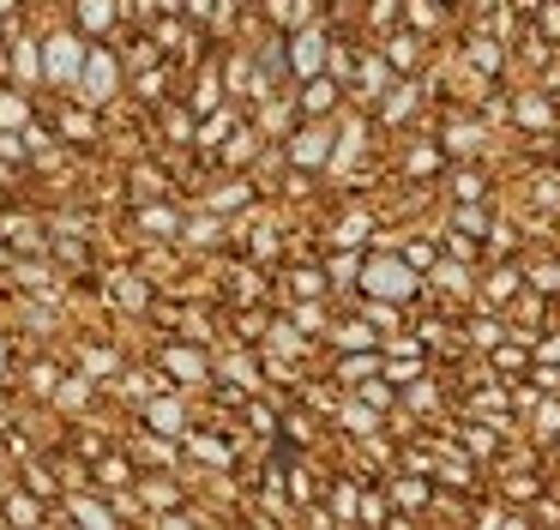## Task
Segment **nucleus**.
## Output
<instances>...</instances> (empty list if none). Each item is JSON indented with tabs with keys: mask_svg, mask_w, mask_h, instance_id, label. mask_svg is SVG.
I'll list each match as a JSON object with an SVG mask.
<instances>
[{
	"mask_svg": "<svg viewBox=\"0 0 560 530\" xmlns=\"http://www.w3.org/2000/svg\"><path fill=\"white\" fill-rule=\"evenodd\" d=\"M290 127V103H271L266 96V108H259V132H283Z\"/></svg>",
	"mask_w": 560,
	"mask_h": 530,
	"instance_id": "79ce46f5",
	"label": "nucleus"
},
{
	"mask_svg": "<svg viewBox=\"0 0 560 530\" xmlns=\"http://www.w3.org/2000/svg\"><path fill=\"white\" fill-rule=\"evenodd\" d=\"M338 337H343V344H350V349H362V344H368V325H343Z\"/></svg>",
	"mask_w": 560,
	"mask_h": 530,
	"instance_id": "3c124183",
	"label": "nucleus"
},
{
	"mask_svg": "<svg viewBox=\"0 0 560 530\" xmlns=\"http://www.w3.org/2000/svg\"><path fill=\"white\" fill-rule=\"evenodd\" d=\"M230 132H235V108H230V103H218L211 115H199V127H194V145H199V151H218V145L230 139Z\"/></svg>",
	"mask_w": 560,
	"mask_h": 530,
	"instance_id": "412c9836",
	"label": "nucleus"
},
{
	"mask_svg": "<svg viewBox=\"0 0 560 530\" xmlns=\"http://www.w3.org/2000/svg\"><path fill=\"white\" fill-rule=\"evenodd\" d=\"M158 127H163V139H170V145H194L199 115L187 103H158Z\"/></svg>",
	"mask_w": 560,
	"mask_h": 530,
	"instance_id": "4be33fe9",
	"label": "nucleus"
},
{
	"mask_svg": "<svg viewBox=\"0 0 560 530\" xmlns=\"http://www.w3.org/2000/svg\"><path fill=\"white\" fill-rule=\"evenodd\" d=\"M13 31H19V12H13V19L0 12V48H7V36H13Z\"/></svg>",
	"mask_w": 560,
	"mask_h": 530,
	"instance_id": "603ef678",
	"label": "nucleus"
},
{
	"mask_svg": "<svg viewBox=\"0 0 560 530\" xmlns=\"http://www.w3.org/2000/svg\"><path fill=\"white\" fill-rule=\"evenodd\" d=\"M319 60H326V43H319L314 31H302V36H295V48H290V67L314 79V72H319Z\"/></svg>",
	"mask_w": 560,
	"mask_h": 530,
	"instance_id": "c85d7f7f",
	"label": "nucleus"
},
{
	"mask_svg": "<svg viewBox=\"0 0 560 530\" xmlns=\"http://www.w3.org/2000/svg\"><path fill=\"white\" fill-rule=\"evenodd\" d=\"M0 235H7V247L13 253H49V223H37V217L25 211H0Z\"/></svg>",
	"mask_w": 560,
	"mask_h": 530,
	"instance_id": "9b49d317",
	"label": "nucleus"
},
{
	"mask_svg": "<svg viewBox=\"0 0 560 530\" xmlns=\"http://www.w3.org/2000/svg\"><path fill=\"white\" fill-rule=\"evenodd\" d=\"M127 187H133V205H139V199H163V193H170L175 181H170V169H158V163H133Z\"/></svg>",
	"mask_w": 560,
	"mask_h": 530,
	"instance_id": "b1692460",
	"label": "nucleus"
},
{
	"mask_svg": "<svg viewBox=\"0 0 560 530\" xmlns=\"http://www.w3.org/2000/svg\"><path fill=\"white\" fill-rule=\"evenodd\" d=\"M0 67L13 72V79L25 84V91H31V84H43V43L25 31V24H19L13 36H7V48H0Z\"/></svg>",
	"mask_w": 560,
	"mask_h": 530,
	"instance_id": "39448f33",
	"label": "nucleus"
},
{
	"mask_svg": "<svg viewBox=\"0 0 560 530\" xmlns=\"http://www.w3.org/2000/svg\"><path fill=\"white\" fill-rule=\"evenodd\" d=\"M331 506H338L343 518H355V488H338V494H331Z\"/></svg>",
	"mask_w": 560,
	"mask_h": 530,
	"instance_id": "8fccbe9b",
	"label": "nucleus"
},
{
	"mask_svg": "<svg viewBox=\"0 0 560 530\" xmlns=\"http://www.w3.org/2000/svg\"><path fill=\"white\" fill-rule=\"evenodd\" d=\"M254 151H259V132H254V127H242V120H235V132H230V139L218 145V157H223V163H230V169L254 163Z\"/></svg>",
	"mask_w": 560,
	"mask_h": 530,
	"instance_id": "393cba45",
	"label": "nucleus"
},
{
	"mask_svg": "<svg viewBox=\"0 0 560 530\" xmlns=\"http://www.w3.org/2000/svg\"><path fill=\"white\" fill-rule=\"evenodd\" d=\"M223 380H235L242 392H254V385H259V368H254V356H247V349H242V356H223Z\"/></svg>",
	"mask_w": 560,
	"mask_h": 530,
	"instance_id": "c9c22d12",
	"label": "nucleus"
},
{
	"mask_svg": "<svg viewBox=\"0 0 560 530\" xmlns=\"http://www.w3.org/2000/svg\"><path fill=\"white\" fill-rule=\"evenodd\" d=\"M218 103H223V67H199L194 91H187V108H194V115H211Z\"/></svg>",
	"mask_w": 560,
	"mask_h": 530,
	"instance_id": "5701e85b",
	"label": "nucleus"
},
{
	"mask_svg": "<svg viewBox=\"0 0 560 530\" xmlns=\"http://www.w3.org/2000/svg\"><path fill=\"white\" fill-rule=\"evenodd\" d=\"M247 422H254L259 434H271V428H278V410H271V404H259V398H254V404H247Z\"/></svg>",
	"mask_w": 560,
	"mask_h": 530,
	"instance_id": "c03bdc74",
	"label": "nucleus"
},
{
	"mask_svg": "<svg viewBox=\"0 0 560 530\" xmlns=\"http://www.w3.org/2000/svg\"><path fill=\"white\" fill-rule=\"evenodd\" d=\"M55 476H61V494L97 488V482H91V458H61V464H55Z\"/></svg>",
	"mask_w": 560,
	"mask_h": 530,
	"instance_id": "72a5a7b5",
	"label": "nucleus"
},
{
	"mask_svg": "<svg viewBox=\"0 0 560 530\" xmlns=\"http://www.w3.org/2000/svg\"><path fill=\"white\" fill-rule=\"evenodd\" d=\"M247 253H254V260H271V253H278V241H271V229H254V235H247Z\"/></svg>",
	"mask_w": 560,
	"mask_h": 530,
	"instance_id": "a18cd8bd",
	"label": "nucleus"
},
{
	"mask_svg": "<svg viewBox=\"0 0 560 530\" xmlns=\"http://www.w3.org/2000/svg\"><path fill=\"white\" fill-rule=\"evenodd\" d=\"M133 229H139V241H175V235H182V211L163 205V199H139Z\"/></svg>",
	"mask_w": 560,
	"mask_h": 530,
	"instance_id": "f8f14e48",
	"label": "nucleus"
},
{
	"mask_svg": "<svg viewBox=\"0 0 560 530\" xmlns=\"http://www.w3.org/2000/svg\"><path fill=\"white\" fill-rule=\"evenodd\" d=\"M139 422H145V428H158V434H170V440H182V434L194 428V422H187V398H175L170 385H163V392H151L145 404H139Z\"/></svg>",
	"mask_w": 560,
	"mask_h": 530,
	"instance_id": "0eeeda50",
	"label": "nucleus"
},
{
	"mask_svg": "<svg viewBox=\"0 0 560 530\" xmlns=\"http://www.w3.org/2000/svg\"><path fill=\"white\" fill-rule=\"evenodd\" d=\"M271 349H283V356H295V349H302V337H295L290 325H271Z\"/></svg>",
	"mask_w": 560,
	"mask_h": 530,
	"instance_id": "49530a36",
	"label": "nucleus"
},
{
	"mask_svg": "<svg viewBox=\"0 0 560 530\" xmlns=\"http://www.w3.org/2000/svg\"><path fill=\"white\" fill-rule=\"evenodd\" d=\"M115 91H121V60H115L109 48L91 43L85 48V67H79L73 96H79V103H91V108H103V103H115Z\"/></svg>",
	"mask_w": 560,
	"mask_h": 530,
	"instance_id": "f03ea898",
	"label": "nucleus"
},
{
	"mask_svg": "<svg viewBox=\"0 0 560 530\" xmlns=\"http://www.w3.org/2000/svg\"><path fill=\"white\" fill-rule=\"evenodd\" d=\"M211 7H218V0H182V19L199 24V19H211Z\"/></svg>",
	"mask_w": 560,
	"mask_h": 530,
	"instance_id": "09e8293b",
	"label": "nucleus"
},
{
	"mask_svg": "<svg viewBox=\"0 0 560 530\" xmlns=\"http://www.w3.org/2000/svg\"><path fill=\"white\" fill-rule=\"evenodd\" d=\"M31 120V96L25 91H0V127H25Z\"/></svg>",
	"mask_w": 560,
	"mask_h": 530,
	"instance_id": "4c0bfd02",
	"label": "nucleus"
},
{
	"mask_svg": "<svg viewBox=\"0 0 560 530\" xmlns=\"http://www.w3.org/2000/svg\"><path fill=\"white\" fill-rule=\"evenodd\" d=\"M290 157H295V163H302V169H314V163H326V132H319V127H307V132H295V139H290Z\"/></svg>",
	"mask_w": 560,
	"mask_h": 530,
	"instance_id": "7c9ffc66",
	"label": "nucleus"
},
{
	"mask_svg": "<svg viewBox=\"0 0 560 530\" xmlns=\"http://www.w3.org/2000/svg\"><path fill=\"white\" fill-rule=\"evenodd\" d=\"M115 19H133V24H151V19H158V0H115Z\"/></svg>",
	"mask_w": 560,
	"mask_h": 530,
	"instance_id": "a19ab883",
	"label": "nucleus"
},
{
	"mask_svg": "<svg viewBox=\"0 0 560 530\" xmlns=\"http://www.w3.org/2000/svg\"><path fill=\"white\" fill-rule=\"evenodd\" d=\"M266 12H271L278 24H302V19H307V0H266Z\"/></svg>",
	"mask_w": 560,
	"mask_h": 530,
	"instance_id": "37998d69",
	"label": "nucleus"
},
{
	"mask_svg": "<svg viewBox=\"0 0 560 530\" xmlns=\"http://www.w3.org/2000/svg\"><path fill=\"white\" fill-rule=\"evenodd\" d=\"M7 361H13V356H7V344H0V373H7Z\"/></svg>",
	"mask_w": 560,
	"mask_h": 530,
	"instance_id": "4d7b16f0",
	"label": "nucleus"
},
{
	"mask_svg": "<svg viewBox=\"0 0 560 530\" xmlns=\"http://www.w3.org/2000/svg\"><path fill=\"white\" fill-rule=\"evenodd\" d=\"M158 7H163V12H182V0H158Z\"/></svg>",
	"mask_w": 560,
	"mask_h": 530,
	"instance_id": "5fc2aeb1",
	"label": "nucleus"
},
{
	"mask_svg": "<svg viewBox=\"0 0 560 530\" xmlns=\"http://www.w3.org/2000/svg\"><path fill=\"white\" fill-rule=\"evenodd\" d=\"M175 247H187V253L223 247V211H206V205H199L194 217H182V235H175Z\"/></svg>",
	"mask_w": 560,
	"mask_h": 530,
	"instance_id": "4468645a",
	"label": "nucleus"
},
{
	"mask_svg": "<svg viewBox=\"0 0 560 530\" xmlns=\"http://www.w3.org/2000/svg\"><path fill=\"white\" fill-rule=\"evenodd\" d=\"M127 458H133V464H151V470H175L182 464V440H170V434L139 422V434L127 440Z\"/></svg>",
	"mask_w": 560,
	"mask_h": 530,
	"instance_id": "6e6552de",
	"label": "nucleus"
},
{
	"mask_svg": "<svg viewBox=\"0 0 560 530\" xmlns=\"http://www.w3.org/2000/svg\"><path fill=\"white\" fill-rule=\"evenodd\" d=\"M247 199H254V187H247V181H223V187H211L199 205H206V211H242Z\"/></svg>",
	"mask_w": 560,
	"mask_h": 530,
	"instance_id": "bb28decb",
	"label": "nucleus"
},
{
	"mask_svg": "<svg viewBox=\"0 0 560 530\" xmlns=\"http://www.w3.org/2000/svg\"><path fill=\"white\" fill-rule=\"evenodd\" d=\"M115 24V0H73V31L97 43L103 31Z\"/></svg>",
	"mask_w": 560,
	"mask_h": 530,
	"instance_id": "aec40b11",
	"label": "nucleus"
},
{
	"mask_svg": "<svg viewBox=\"0 0 560 530\" xmlns=\"http://www.w3.org/2000/svg\"><path fill=\"white\" fill-rule=\"evenodd\" d=\"M0 464H7V434H0Z\"/></svg>",
	"mask_w": 560,
	"mask_h": 530,
	"instance_id": "13d9d810",
	"label": "nucleus"
},
{
	"mask_svg": "<svg viewBox=\"0 0 560 530\" xmlns=\"http://www.w3.org/2000/svg\"><path fill=\"white\" fill-rule=\"evenodd\" d=\"M109 301L115 308H127V313H145L151 308V277L139 272V265H121V272H109Z\"/></svg>",
	"mask_w": 560,
	"mask_h": 530,
	"instance_id": "ddd939ff",
	"label": "nucleus"
},
{
	"mask_svg": "<svg viewBox=\"0 0 560 530\" xmlns=\"http://www.w3.org/2000/svg\"><path fill=\"white\" fill-rule=\"evenodd\" d=\"M145 36H151V43L163 48V55L187 60V67H194V60H199V31H194V24L182 19V12H158V19L145 24Z\"/></svg>",
	"mask_w": 560,
	"mask_h": 530,
	"instance_id": "20e7f679",
	"label": "nucleus"
},
{
	"mask_svg": "<svg viewBox=\"0 0 560 530\" xmlns=\"http://www.w3.org/2000/svg\"><path fill=\"white\" fill-rule=\"evenodd\" d=\"M331 103H338V91H331V79H319V72H314V79H307V91H302V108H307V115H326Z\"/></svg>",
	"mask_w": 560,
	"mask_h": 530,
	"instance_id": "e433bc0d",
	"label": "nucleus"
},
{
	"mask_svg": "<svg viewBox=\"0 0 560 530\" xmlns=\"http://www.w3.org/2000/svg\"><path fill=\"white\" fill-rule=\"evenodd\" d=\"M49 518H55V525H67V518H73V525H91V530L121 525V518H115V506H109V494H103V488H73V494H61V500L49 506Z\"/></svg>",
	"mask_w": 560,
	"mask_h": 530,
	"instance_id": "7ed1b4c3",
	"label": "nucleus"
},
{
	"mask_svg": "<svg viewBox=\"0 0 560 530\" xmlns=\"http://www.w3.org/2000/svg\"><path fill=\"white\" fill-rule=\"evenodd\" d=\"M259 289H266V284H259L254 265H235V272H230V296H235V301H254Z\"/></svg>",
	"mask_w": 560,
	"mask_h": 530,
	"instance_id": "ea45409f",
	"label": "nucleus"
},
{
	"mask_svg": "<svg viewBox=\"0 0 560 530\" xmlns=\"http://www.w3.org/2000/svg\"><path fill=\"white\" fill-rule=\"evenodd\" d=\"M85 36L79 31H55L49 43H43V84H55V91H67L73 96V84H79V67H85Z\"/></svg>",
	"mask_w": 560,
	"mask_h": 530,
	"instance_id": "f257e3e1",
	"label": "nucleus"
},
{
	"mask_svg": "<svg viewBox=\"0 0 560 530\" xmlns=\"http://www.w3.org/2000/svg\"><path fill=\"white\" fill-rule=\"evenodd\" d=\"M158 55H163V48L158 43H151V36L145 31H133V36H127V48H121V55H115V60H121V67H158Z\"/></svg>",
	"mask_w": 560,
	"mask_h": 530,
	"instance_id": "473e14b6",
	"label": "nucleus"
},
{
	"mask_svg": "<svg viewBox=\"0 0 560 530\" xmlns=\"http://www.w3.org/2000/svg\"><path fill=\"white\" fill-rule=\"evenodd\" d=\"M19 482H25V488L31 494H43V500H61V476H55V464H43V458H25V476H19Z\"/></svg>",
	"mask_w": 560,
	"mask_h": 530,
	"instance_id": "a878e982",
	"label": "nucleus"
},
{
	"mask_svg": "<svg viewBox=\"0 0 560 530\" xmlns=\"http://www.w3.org/2000/svg\"><path fill=\"white\" fill-rule=\"evenodd\" d=\"M79 368H85V373H91V380H97V385H103V380H109V373H115V368H121V356H115V349H109V344H85V349H79Z\"/></svg>",
	"mask_w": 560,
	"mask_h": 530,
	"instance_id": "cd10ccee",
	"label": "nucleus"
},
{
	"mask_svg": "<svg viewBox=\"0 0 560 530\" xmlns=\"http://www.w3.org/2000/svg\"><path fill=\"white\" fill-rule=\"evenodd\" d=\"M55 139L61 145H91L97 139V115H91V103H61L55 108Z\"/></svg>",
	"mask_w": 560,
	"mask_h": 530,
	"instance_id": "2eb2a0df",
	"label": "nucleus"
},
{
	"mask_svg": "<svg viewBox=\"0 0 560 530\" xmlns=\"http://www.w3.org/2000/svg\"><path fill=\"white\" fill-rule=\"evenodd\" d=\"M0 163H7V169L31 163V145H25V127H0Z\"/></svg>",
	"mask_w": 560,
	"mask_h": 530,
	"instance_id": "f704fd0d",
	"label": "nucleus"
},
{
	"mask_svg": "<svg viewBox=\"0 0 560 530\" xmlns=\"http://www.w3.org/2000/svg\"><path fill=\"white\" fill-rule=\"evenodd\" d=\"M235 7H242V0H235Z\"/></svg>",
	"mask_w": 560,
	"mask_h": 530,
	"instance_id": "bf43d9fd",
	"label": "nucleus"
},
{
	"mask_svg": "<svg viewBox=\"0 0 560 530\" xmlns=\"http://www.w3.org/2000/svg\"><path fill=\"white\" fill-rule=\"evenodd\" d=\"M0 518L7 525H49V500L31 494L25 482H0Z\"/></svg>",
	"mask_w": 560,
	"mask_h": 530,
	"instance_id": "9d476101",
	"label": "nucleus"
},
{
	"mask_svg": "<svg viewBox=\"0 0 560 530\" xmlns=\"http://www.w3.org/2000/svg\"><path fill=\"white\" fill-rule=\"evenodd\" d=\"M319 284H326L319 272H290V289H295V296H314Z\"/></svg>",
	"mask_w": 560,
	"mask_h": 530,
	"instance_id": "de8ad7c7",
	"label": "nucleus"
},
{
	"mask_svg": "<svg viewBox=\"0 0 560 530\" xmlns=\"http://www.w3.org/2000/svg\"><path fill=\"white\" fill-rule=\"evenodd\" d=\"M7 265H13V253H7V247H0V272H7Z\"/></svg>",
	"mask_w": 560,
	"mask_h": 530,
	"instance_id": "6e6d98bb",
	"label": "nucleus"
},
{
	"mask_svg": "<svg viewBox=\"0 0 560 530\" xmlns=\"http://www.w3.org/2000/svg\"><path fill=\"white\" fill-rule=\"evenodd\" d=\"M158 368L170 373V380H182L187 392H199V385L211 380V356H206V349H199V344H163Z\"/></svg>",
	"mask_w": 560,
	"mask_h": 530,
	"instance_id": "423d86ee",
	"label": "nucleus"
},
{
	"mask_svg": "<svg viewBox=\"0 0 560 530\" xmlns=\"http://www.w3.org/2000/svg\"><path fill=\"white\" fill-rule=\"evenodd\" d=\"M91 392H97V380H91V373L79 368V373H61V385H55L49 404H55V410H67V416H79V410H91Z\"/></svg>",
	"mask_w": 560,
	"mask_h": 530,
	"instance_id": "6ab92c4d",
	"label": "nucleus"
},
{
	"mask_svg": "<svg viewBox=\"0 0 560 530\" xmlns=\"http://www.w3.org/2000/svg\"><path fill=\"white\" fill-rule=\"evenodd\" d=\"M25 385H31V398H43V404H49L55 385H61V361H31V368H25Z\"/></svg>",
	"mask_w": 560,
	"mask_h": 530,
	"instance_id": "2f4dec72",
	"label": "nucleus"
},
{
	"mask_svg": "<svg viewBox=\"0 0 560 530\" xmlns=\"http://www.w3.org/2000/svg\"><path fill=\"white\" fill-rule=\"evenodd\" d=\"M103 385H109V392H121V398H133V404H145L151 392H163V385H170V373H163V368H158V373H145V368H115Z\"/></svg>",
	"mask_w": 560,
	"mask_h": 530,
	"instance_id": "f3484780",
	"label": "nucleus"
},
{
	"mask_svg": "<svg viewBox=\"0 0 560 530\" xmlns=\"http://www.w3.org/2000/svg\"><path fill=\"white\" fill-rule=\"evenodd\" d=\"M170 91V67H139V103H163Z\"/></svg>",
	"mask_w": 560,
	"mask_h": 530,
	"instance_id": "58836bf2",
	"label": "nucleus"
},
{
	"mask_svg": "<svg viewBox=\"0 0 560 530\" xmlns=\"http://www.w3.org/2000/svg\"><path fill=\"white\" fill-rule=\"evenodd\" d=\"M182 446H187V458H199V464H211V470H230L235 464L230 440H223V434H211V428H187Z\"/></svg>",
	"mask_w": 560,
	"mask_h": 530,
	"instance_id": "a211bd4d",
	"label": "nucleus"
},
{
	"mask_svg": "<svg viewBox=\"0 0 560 530\" xmlns=\"http://www.w3.org/2000/svg\"><path fill=\"white\" fill-rule=\"evenodd\" d=\"M368 289H374V296H410V272H404V265H374V272H368Z\"/></svg>",
	"mask_w": 560,
	"mask_h": 530,
	"instance_id": "c756f323",
	"label": "nucleus"
},
{
	"mask_svg": "<svg viewBox=\"0 0 560 530\" xmlns=\"http://www.w3.org/2000/svg\"><path fill=\"white\" fill-rule=\"evenodd\" d=\"M133 488H139V506H145V525H151L158 512H175V506H187V482L170 476V470H163V476H139Z\"/></svg>",
	"mask_w": 560,
	"mask_h": 530,
	"instance_id": "1a4fd4ad",
	"label": "nucleus"
},
{
	"mask_svg": "<svg viewBox=\"0 0 560 530\" xmlns=\"http://www.w3.org/2000/svg\"><path fill=\"white\" fill-rule=\"evenodd\" d=\"M0 12H7V19H13V12H19V0H0Z\"/></svg>",
	"mask_w": 560,
	"mask_h": 530,
	"instance_id": "864d4df0",
	"label": "nucleus"
},
{
	"mask_svg": "<svg viewBox=\"0 0 560 530\" xmlns=\"http://www.w3.org/2000/svg\"><path fill=\"white\" fill-rule=\"evenodd\" d=\"M91 482H97L103 494L133 488V482H139V464H133L127 452H97V458H91Z\"/></svg>",
	"mask_w": 560,
	"mask_h": 530,
	"instance_id": "dca6fc26",
	"label": "nucleus"
}]
</instances>
